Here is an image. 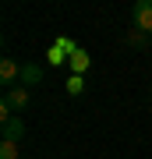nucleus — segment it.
<instances>
[{"instance_id":"9","label":"nucleus","mask_w":152,"mask_h":159,"mask_svg":"<svg viewBox=\"0 0 152 159\" xmlns=\"http://www.w3.org/2000/svg\"><path fill=\"white\" fill-rule=\"evenodd\" d=\"M127 43H131V46H145V32H131Z\"/></svg>"},{"instance_id":"1","label":"nucleus","mask_w":152,"mask_h":159,"mask_svg":"<svg viewBox=\"0 0 152 159\" xmlns=\"http://www.w3.org/2000/svg\"><path fill=\"white\" fill-rule=\"evenodd\" d=\"M25 106H28V89L25 85H14V89L4 92V117H18Z\"/></svg>"},{"instance_id":"8","label":"nucleus","mask_w":152,"mask_h":159,"mask_svg":"<svg viewBox=\"0 0 152 159\" xmlns=\"http://www.w3.org/2000/svg\"><path fill=\"white\" fill-rule=\"evenodd\" d=\"M81 89H85V81H81V74H74V78L67 81V92H71V96H78Z\"/></svg>"},{"instance_id":"5","label":"nucleus","mask_w":152,"mask_h":159,"mask_svg":"<svg viewBox=\"0 0 152 159\" xmlns=\"http://www.w3.org/2000/svg\"><path fill=\"white\" fill-rule=\"evenodd\" d=\"M39 81H43V67L39 64H25L21 67V85L28 89V85H39Z\"/></svg>"},{"instance_id":"3","label":"nucleus","mask_w":152,"mask_h":159,"mask_svg":"<svg viewBox=\"0 0 152 159\" xmlns=\"http://www.w3.org/2000/svg\"><path fill=\"white\" fill-rule=\"evenodd\" d=\"M25 138V120L21 117H4V142H21Z\"/></svg>"},{"instance_id":"2","label":"nucleus","mask_w":152,"mask_h":159,"mask_svg":"<svg viewBox=\"0 0 152 159\" xmlns=\"http://www.w3.org/2000/svg\"><path fill=\"white\" fill-rule=\"evenodd\" d=\"M135 29L138 32H152V0H138L135 4Z\"/></svg>"},{"instance_id":"6","label":"nucleus","mask_w":152,"mask_h":159,"mask_svg":"<svg viewBox=\"0 0 152 159\" xmlns=\"http://www.w3.org/2000/svg\"><path fill=\"white\" fill-rule=\"evenodd\" d=\"M85 67H89V53H85V50H71V71L81 74Z\"/></svg>"},{"instance_id":"7","label":"nucleus","mask_w":152,"mask_h":159,"mask_svg":"<svg viewBox=\"0 0 152 159\" xmlns=\"http://www.w3.org/2000/svg\"><path fill=\"white\" fill-rule=\"evenodd\" d=\"M0 159H18V145L14 142H0Z\"/></svg>"},{"instance_id":"4","label":"nucleus","mask_w":152,"mask_h":159,"mask_svg":"<svg viewBox=\"0 0 152 159\" xmlns=\"http://www.w3.org/2000/svg\"><path fill=\"white\" fill-rule=\"evenodd\" d=\"M18 78H21V67H18L11 57H4V60H0V81H4L7 89H14V81H18Z\"/></svg>"}]
</instances>
